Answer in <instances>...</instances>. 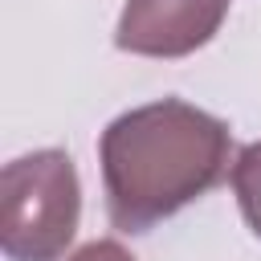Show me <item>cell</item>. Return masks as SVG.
Instances as JSON below:
<instances>
[{
  "instance_id": "cell-1",
  "label": "cell",
  "mask_w": 261,
  "mask_h": 261,
  "mask_svg": "<svg viewBox=\"0 0 261 261\" xmlns=\"http://www.w3.org/2000/svg\"><path fill=\"white\" fill-rule=\"evenodd\" d=\"M232 130L224 118L159 98L118 114L98 139L106 216L118 232H147L228 175Z\"/></svg>"
},
{
  "instance_id": "cell-2",
  "label": "cell",
  "mask_w": 261,
  "mask_h": 261,
  "mask_svg": "<svg viewBox=\"0 0 261 261\" xmlns=\"http://www.w3.org/2000/svg\"><path fill=\"white\" fill-rule=\"evenodd\" d=\"M82 220V179L61 147L4 163L0 249L8 261H61Z\"/></svg>"
},
{
  "instance_id": "cell-3",
  "label": "cell",
  "mask_w": 261,
  "mask_h": 261,
  "mask_svg": "<svg viewBox=\"0 0 261 261\" xmlns=\"http://www.w3.org/2000/svg\"><path fill=\"white\" fill-rule=\"evenodd\" d=\"M228 16V0H126L114 45L135 57H188L204 49Z\"/></svg>"
},
{
  "instance_id": "cell-4",
  "label": "cell",
  "mask_w": 261,
  "mask_h": 261,
  "mask_svg": "<svg viewBox=\"0 0 261 261\" xmlns=\"http://www.w3.org/2000/svg\"><path fill=\"white\" fill-rule=\"evenodd\" d=\"M228 179H232V196L241 204L245 224L261 237V139L249 143V147H241V155L232 159Z\"/></svg>"
},
{
  "instance_id": "cell-5",
  "label": "cell",
  "mask_w": 261,
  "mask_h": 261,
  "mask_svg": "<svg viewBox=\"0 0 261 261\" xmlns=\"http://www.w3.org/2000/svg\"><path fill=\"white\" fill-rule=\"evenodd\" d=\"M65 261H135L130 257V249H122L118 241H90V245H82L73 257H65Z\"/></svg>"
}]
</instances>
